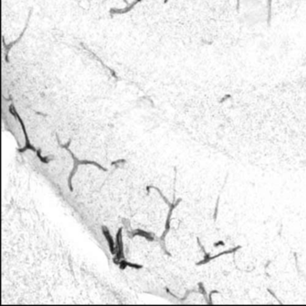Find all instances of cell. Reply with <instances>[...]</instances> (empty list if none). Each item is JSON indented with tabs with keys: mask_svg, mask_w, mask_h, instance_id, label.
Returning <instances> with one entry per match:
<instances>
[{
	"mask_svg": "<svg viewBox=\"0 0 306 306\" xmlns=\"http://www.w3.org/2000/svg\"><path fill=\"white\" fill-rule=\"evenodd\" d=\"M103 233H104V235H105V237H106L107 241H108V242H109V243H110V248H111V250H112V254H114V251H115L114 242H113V240H112V236L110 235V233H109V232H108L107 230H103Z\"/></svg>",
	"mask_w": 306,
	"mask_h": 306,
	"instance_id": "1",
	"label": "cell"
}]
</instances>
